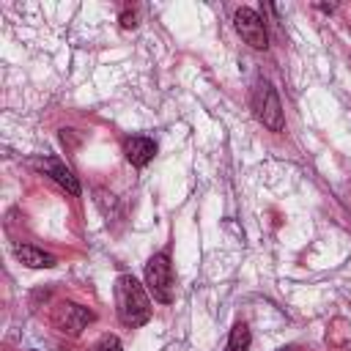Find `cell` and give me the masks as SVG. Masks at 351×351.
Returning <instances> with one entry per match:
<instances>
[{
    "label": "cell",
    "instance_id": "1",
    "mask_svg": "<svg viewBox=\"0 0 351 351\" xmlns=\"http://www.w3.org/2000/svg\"><path fill=\"white\" fill-rule=\"evenodd\" d=\"M115 310H118L121 324L126 326H143L151 318L148 293L132 274H121L115 280Z\"/></svg>",
    "mask_w": 351,
    "mask_h": 351
},
{
    "label": "cell",
    "instance_id": "2",
    "mask_svg": "<svg viewBox=\"0 0 351 351\" xmlns=\"http://www.w3.org/2000/svg\"><path fill=\"white\" fill-rule=\"evenodd\" d=\"M252 110H255V118L263 126H269L271 132H282V126H285L282 107H280V99H277L274 88L266 80H258L255 88H252Z\"/></svg>",
    "mask_w": 351,
    "mask_h": 351
},
{
    "label": "cell",
    "instance_id": "3",
    "mask_svg": "<svg viewBox=\"0 0 351 351\" xmlns=\"http://www.w3.org/2000/svg\"><path fill=\"white\" fill-rule=\"evenodd\" d=\"M145 285L151 291V296L162 304H170L173 302V266H170V258L165 252H156L148 263H145Z\"/></svg>",
    "mask_w": 351,
    "mask_h": 351
},
{
    "label": "cell",
    "instance_id": "4",
    "mask_svg": "<svg viewBox=\"0 0 351 351\" xmlns=\"http://www.w3.org/2000/svg\"><path fill=\"white\" fill-rule=\"evenodd\" d=\"M93 318H96V315H93L88 307L74 304V302H60V304H55V310H52V324H55L60 332L71 335V337H77L88 324H93Z\"/></svg>",
    "mask_w": 351,
    "mask_h": 351
},
{
    "label": "cell",
    "instance_id": "5",
    "mask_svg": "<svg viewBox=\"0 0 351 351\" xmlns=\"http://www.w3.org/2000/svg\"><path fill=\"white\" fill-rule=\"evenodd\" d=\"M233 25H236V33H239L252 49H266V44H269L266 25H263V19H261L252 8H239V11L233 14Z\"/></svg>",
    "mask_w": 351,
    "mask_h": 351
},
{
    "label": "cell",
    "instance_id": "6",
    "mask_svg": "<svg viewBox=\"0 0 351 351\" xmlns=\"http://www.w3.org/2000/svg\"><path fill=\"white\" fill-rule=\"evenodd\" d=\"M123 154L134 167H145L156 154V143L151 137H129L123 143Z\"/></svg>",
    "mask_w": 351,
    "mask_h": 351
},
{
    "label": "cell",
    "instance_id": "7",
    "mask_svg": "<svg viewBox=\"0 0 351 351\" xmlns=\"http://www.w3.org/2000/svg\"><path fill=\"white\" fill-rule=\"evenodd\" d=\"M14 255H16L19 263H25L30 269H49V266H55V255L38 250L33 244H16L14 247Z\"/></svg>",
    "mask_w": 351,
    "mask_h": 351
},
{
    "label": "cell",
    "instance_id": "8",
    "mask_svg": "<svg viewBox=\"0 0 351 351\" xmlns=\"http://www.w3.org/2000/svg\"><path fill=\"white\" fill-rule=\"evenodd\" d=\"M41 167L66 189V192H71V195H80V184H77V178H74V173L63 165V162H58V159H44L41 162Z\"/></svg>",
    "mask_w": 351,
    "mask_h": 351
},
{
    "label": "cell",
    "instance_id": "9",
    "mask_svg": "<svg viewBox=\"0 0 351 351\" xmlns=\"http://www.w3.org/2000/svg\"><path fill=\"white\" fill-rule=\"evenodd\" d=\"M250 348V326L247 324H236L230 329V337H228V348L225 351H247Z\"/></svg>",
    "mask_w": 351,
    "mask_h": 351
},
{
    "label": "cell",
    "instance_id": "10",
    "mask_svg": "<svg viewBox=\"0 0 351 351\" xmlns=\"http://www.w3.org/2000/svg\"><path fill=\"white\" fill-rule=\"evenodd\" d=\"M93 351H123V346H121V340H118L115 335H101V337L96 340Z\"/></svg>",
    "mask_w": 351,
    "mask_h": 351
},
{
    "label": "cell",
    "instance_id": "11",
    "mask_svg": "<svg viewBox=\"0 0 351 351\" xmlns=\"http://www.w3.org/2000/svg\"><path fill=\"white\" fill-rule=\"evenodd\" d=\"M280 351H296V348H293V346H285V348H280Z\"/></svg>",
    "mask_w": 351,
    "mask_h": 351
}]
</instances>
